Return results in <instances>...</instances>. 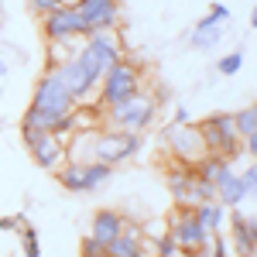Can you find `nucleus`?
Returning <instances> with one entry per match:
<instances>
[{
	"label": "nucleus",
	"instance_id": "f257e3e1",
	"mask_svg": "<svg viewBox=\"0 0 257 257\" xmlns=\"http://www.w3.org/2000/svg\"><path fill=\"white\" fill-rule=\"evenodd\" d=\"M155 117H158V103L151 99L148 89H141L138 96H131L113 110H103L106 131H127V134H144L155 123Z\"/></svg>",
	"mask_w": 257,
	"mask_h": 257
},
{
	"label": "nucleus",
	"instance_id": "f03ea898",
	"mask_svg": "<svg viewBox=\"0 0 257 257\" xmlns=\"http://www.w3.org/2000/svg\"><path fill=\"white\" fill-rule=\"evenodd\" d=\"M141 93V69L131 59H120L117 65L106 69V76L99 82V106L103 110H113L120 103H127L131 96Z\"/></svg>",
	"mask_w": 257,
	"mask_h": 257
},
{
	"label": "nucleus",
	"instance_id": "7ed1b4c3",
	"mask_svg": "<svg viewBox=\"0 0 257 257\" xmlns=\"http://www.w3.org/2000/svg\"><path fill=\"white\" fill-rule=\"evenodd\" d=\"M141 134H127V131H99L96 144H93V161H103L110 168H117L123 161H131L141 151Z\"/></svg>",
	"mask_w": 257,
	"mask_h": 257
},
{
	"label": "nucleus",
	"instance_id": "20e7f679",
	"mask_svg": "<svg viewBox=\"0 0 257 257\" xmlns=\"http://www.w3.org/2000/svg\"><path fill=\"white\" fill-rule=\"evenodd\" d=\"M21 141H24V148L31 151V158H35L38 168L55 172L62 161H65V144H62L55 134H45V131H38V127L21 123Z\"/></svg>",
	"mask_w": 257,
	"mask_h": 257
},
{
	"label": "nucleus",
	"instance_id": "39448f33",
	"mask_svg": "<svg viewBox=\"0 0 257 257\" xmlns=\"http://www.w3.org/2000/svg\"><path fill=\"white\" fill-rule=\"evenodd\" d=\"M165 144H168V151H172V158L178 165H196V161L206 158V144L199 138V127L196 123H168L165 127Z\"/></svg>",
	"mask_w": 257,
	"mask_h": 257
},
{
	"label": "nucleus",
	"instance_id": "423d86ee",
	"mask_svg": "<svg viewBox=\"0 0 257 257\" xmlns=\"http://www.w3.org/2000/svg\"><path fill=\"white\" fill-rule=\"evenodd\" d=\"M165 223H168V237L175 240L185 254H196V250H206L209 247V233L196 223L192 209H178L175 206V213L165 219Z\"/></svg>",
	"mask_w": 257,
	"mask_h": 257
},
{
	"label": "nucleus",
	"instance_id": "0eeeda50",
	"mask_svg": "<svg viewBox=\"0 0 257 257\" xmlns=\"http://www.w3.org/2000/svg\"><path fill=\"white\" fill-rule=\"evenodd\" d=\"M41 31H45V41H72V38H89L82 18L76 14V7H55L41 18Z\"/></svg>",
	"mask_w": 257,
	"mask_h": 257
},
{
	"label": "nucleus",
	"instance_id": "6e6552de",
	"mask_svg": "<svg viewBox=\"0 0 257 257\" xmlns=\"http://www.w3.org/2000/svg\"><path fill=\"white\" fill-rule=\"evenodd\" d=\"M72 7H76V14L82 18L89 35H96V31H117L120 0H76Z\"/></svg>",
	"mask_w": 257,
	"mask_h": 257
},
{
	"label": "nucleus",
	"instance_id": "1a4fd4ad",
	"mask_svg": "<svg viewBox=\"0 0 257 257\" xmlns=\"http://www.w3.org/2000/svg\"><path fill=\"white\" fill-rule=\"evenodd\" d=\"M168 189H172V199H175L178 209H196L199 199H196V172H192V165H178L172 161V168H168Z\"/></svg>",
	"mask_w": 257,
	"mask_h": 257
},
{
	"label": "nucleus",
	"instance_id": "9d476101",
	"mask_svg": "<svg viewBox=\"0 0 257 257\" xmlns=\"http://www.w3.org/2000/svg\"><path fill=\"white\" fill-rule=\"evenodd\" d=\"M230 240H233L237 257H254L257 254V216L230 209Z\"/></svg>",
	"mask_w": 257,
	"mask_h": 257
},
{
	"label": "nucleus",
	"instance_id": "9b49d317",
	"mask_svg": "<svg viewBox=\"0 0 257 257\" xmlns=\"http://www.w3.org/2000/svg\"><path fill=\"white\" fill-rule=\"evenodd\" d=\"M123 230V213L117 209H96L93 213V223H89V237L99 240V243H110V240L120 237Z\"/></svg>",
	"mask_w": 257,
	"mask_h": 257
},
{
	"label": "nucleus",
	"instance_id": "f8f14e48",
	"mask_svg": "<svg viewBox=\"0 0 257 257\" xmlns=\"http://www.w3.org/2000/svg\"><path fill=\"white\" fill-rule=\"evenodd\" d=\"M243 199H247V192H243V182H240V175L233 172V165H230V168H226V172L216 178V202L223 206V209H237Z\"/></svg>",
	"mask_w": 257,
	"mask_h": 257
},
{
	"label": "nucleus",
	"instance_id": "ddd939ff",
	"mask_svg": "<svg viewBox=\"0 0 257 257\" xmlns=\"http://www.w3.org/2000/svg\"><path fill=\"white\" fill-rule=\"evenodd\" d=\"M192 216H196V223L213 237V233H223V223H226V209L219 206V202H202V206H196L192 209Z\"/></svg>",
	"mask_w": 257,
	"mask_h": 257
},
{
	"label": "nucleus",
	"instance_id": "4468645a",
	"mask_svg": "<svg viewBox=\"0 0 257 257\" xmlns=\"http://www.w3.org/2000/svg\"><path fill=\"white\" fill-rule=\"evenodd\" d=\"M55 178H59V185L65 189V192H86L82 165H76V161H62L59 168H55Z\"/></svg>",
	"mask_w": 257,
	"mask_h": 257
},
{
	"label": "nucleus",
	"instance_id": "2eb2a0df",
	"mask_svg": "<svg viewBox=\"0 0 257 257\" xmlns=\"http://www.w3.org/2000/svg\"><path fill=\"white\" fill-rule=\"evenodd\" d=\"M113 175V168L110 165H103V161H89V165H82V182H86V192H96L99 185H106Z\"/></svg>",
	"mask_w": 257,
	"mask_h": 257
},
{
	"label": "nucleus",
	"instance_id": "dca6fc26",
	"mask_svg": "<svg viewBox=\"0 0 257 257\" xmlns=\"http://www.w3.org/2000/svg\"><path fill=\"white\" fill-rule=\"evenodd\" d=\"M219 38H223V28H216V24H202L199 21L196 31H192V48H202V52H209V48H216Z\"/></svg>",
	"mask_w": 257,
	"mask_h": 257
},
{
	"label": "nucleus",
	"instance_id": "f3484780",
	"mask_svg": "<svg viewBox=\"0 0 257 257\" xmlns=\"http://www.w3.org/2000/svg\"><path fill=\"white\" fill-rule=\"evenodd\" d=\"M233 123H237L240 141H243V138H250V134H257V103H250V106L237 110V113H233Z\"/></svg>",
	"mask_w": 257,
	"mask_h": 257
},
{
	"label": "nucleus",
	"instance_id": "a211bd4d",
	"mask_svg": "<svg viewBox=\"0 0 257 257\" xmlns=\"http://www.w3.org/2000/svg\"><path fill=\"white\" fill-rule=\"evenodd\" d=\"M106 254H110V257H144V254H141V240L123 237V233H120L117 240L106 243Z\"/></svg>",
	"mask_w": 257,
	"mask_h": 257
},
{
	"label": "nucleus",
	"instance_id": "6ab92c4d",
	"mask_svg": "<svg viewBox=\"0 0 257 257\" xmlns=\"http://www.w3.org/2000/svg\"><path fill=\"white\" fill-rule=\"evenodd\" d=\"M21 233V250H24V257H41V243H38V230L31 226V223H24L18 230Z\"/></svg>",
	"mask_w": 257,
	"mask_h": 257
},
{
	"label": "nucleus",
	"instance_id": "aec40b11",
	"mask_svg": "<svg viewBox=\"0 0 257 257\" xmlns=\"http://www.w3.org/2000/svg\"><path fill=\"white\" fill-rule=\"evenodd\" d=\"M240 65H243V52H230V55H223V59L216 62L219 76H237Z\"/></svg>",
	"mask_w": 257,
	"mask_h": 257
},
{
	"label": "nucleus",
	"instance_id": "412c9836",
	"mask_svg": "<svg viewBox=\"0 0 257 257\" xmlns=\"http://www.w3.org/2000/svg\"><path fill=\"white\" fill-rule=\"evenodd\" d=\"M202 21V24H216V28H223V24H226V21H230V7H226V4H209V14H206V18H199Z\"/></svg>",
	"mask_w": 257,
	"mask_h": 257
},
{
	"label": "nucleus",
	"instance_id": "4be33fe9",
	"mask_svg": "<svg viewBox=\"0 0 257 257\" xmlns=\"http://www.w3.org/2000/svg\"><path fill=\"white\" fill-rule=\"evenodd\" d=\"M237 175H240V182H243V192H247V196H257V161H250Z\"/></svg>",
	"mask_w": 257,
	"mask_h": 257
},
{
	"label": "nucleus",
	"instance_id": "5701e85b",
	"mask_svg": "<svg viewBox=\"0 0 257 257\" xmlns=\"http://www.w3.org/2000/svg\"><path fill=\"white\" fill-rule=\"evenodd\" d=\"M79 254L82 257H110V254H106V243H99V240H93V237H82Z\"/></svg>",
	"mask_w": 257,
	"mask_h": 257
},
{
	"label": "nucleus",
	"instance_id": "b1692460",
	"mask_svg": "<svg viewBox=\"0 0 257 257\" xmlns=\"http://www.w3.org/2000/svg\"><path fill=\"white\" fill-rule=\"evenodd\" d=\"M158 257H189V254H185L172 237H165V240H158Z\"/></svg>",
	"mask_w": 257,
	"mask_h": 257
},
{
	"label": "nucleus",
	"instance_id": "393cba45",
	"mask_svg": "<svg viewBox=\"0 0 257 257\" xmlns=\"http://www.w3.org/2000/svg\"><path fill=\"white\" fill-rule=\"evenodd\" d=\"M206 250H209L213 257H230V247H226V237H223V233H213Z\"/></svg>",
	"mask_w": 257,
	"mask_h": 257
},
{
	"label": "nucleus",
	"instance_id": "a878e982",
	"mask_svg": "<svg viewBox=\"0 0 257 257\" xmlns=\"http://www.w3.org/2000/svg\"><path fill=\"white\" fill-rule=\"evenodd\" d=\"M24 223H28V216H24V213H18V216H0V230H7V233H18Z\"/></svg>",
	"mask_w": 257,
	"mask_h": 257
},
{
	"label": "nucleus",
	"instance_id": "bb28decb",
	"mask_svg": "<svg viewBox=\"0 0 257 257\" xmlns=\"http://www.w3.org/2000/svg\"><path fill=\"white\" fill-rule=\"evenodd\" d=\"M28 4H31V11H35V14H41V18H45L48 11L62 7V0H28Z\"/></svg>",
	"mask_w": 257,
	"mask_h": 257
},
{
	"label": "nucleus",
	"instance_id": "cd10ccee",
	"mask_svg": "<svg viewBox=\"0 0 257 257\" xmlns=\"http://www.w3.org/2000/svg\"><path fill=\"white\" fill-rule=\"evenodd\" d=\"M240 144H243V155H247L250 161H257V134H250V138H243Z\"/></svg>",
	"mask_w": 257,
	"mask_h": 257
},
{
	"label": "nucleus",
	"instance_id": "c85d7f7f",
	"mask_svg": "<svg viewBox=\"0 0 257 257\" xmlns=\"http://www.w3.org/2000/svg\"><path fill=\"white\" fill-rule=\"evenodd\" d=\"M172 123H182V127H185V123H192V113H189V106H175V120H172Z\"/></svg>",
	"mask_w": 257,
	"mask_h": 257
},
{
	"label": "nucleus",
	"instance_id": "c756f323",
	"mask_svg": "<svg viewBox=\"0 0 257 257\" xmlns=\"http://www.w3.org/2000/svg\"><path fill=\"white\" fill-rule=\"evenodd\" d=\"M250 28H254V31H257V7H254V11H250Z\"/></svg>",
	"mask_w": 257,
	"mask_h": 257
},
{
	"label": "nucleus",
	"instance_id": "7c9ffc66",
	"mask_svg": "<svg viewBox=\"0 0 257 257\" xmlns=\"http://www.w3.org/2000/svg\"><path fill=\"white\" fill-rule=\"evenodd\" d=\"M4 76H7V62L0 59V79H4Z\"/></svg>",
	"mask_w": 257,
	"mask_h": 257
},
{
	"label": "nucleus",
	"instance_id": "2f4dec72",
	"mask_svg": "<svg viewBox=\"0 0 257 257\" xmlns=\"http://www.w3.org/2000/svg\"><path fill=\"white\" fill-rule=\"evenodd\" d=\"M189 257H213L209 250H196V254H189Z\"/></svg>",
	"mask_w": 257,
	"mask_h": 257
}]
</instances>
